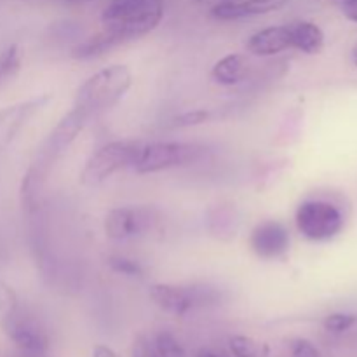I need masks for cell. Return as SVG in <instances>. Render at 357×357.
<instances>
[{
	"mask_svg": "<svg viewBox=\"0 0 357 357\" xmlns=\"http://www.w3.org/2000/svg\"><path fill=\"white\" fill-rule=\"evenodd\" d=\"M164 17V0H110L101 13L103 30L121 44L145 37Z\"/></svg>",
	"mask_w": 357,
	"mask_h": 357,
	"instance_id": "6da1fadb",
	"label": "cell"
},
{
	"mask_svg": "<svg viewBox=\"0 0 357 357\" xmlns=\"http://www.w3.org/2000/svg\"><path fill=\"white\" fill-rule=\"evenodd\" d=\"M132 86V73L126 65H110L87 77L77 89L73 108L87 119L98 117L114 108Z\"/></svg>",
	"mask_w": 357,
	"mask_h": 357,
	"instance_id": "7a4b0ae2",
	"label": "cell"
},
{
	"mask_svg": "<svg viewBox=\"0 0 357 357\" xmlns=\"http://www.w3.org/2000/svg\"><path fill=\"white\" fill-rule=\"evenodd\" d=\"M149 295L162 312L174 317H183L194 310L218 307L227 298L222 288L209 282H187V284L157 282L150 286Z\"/></svg>",
	"mask_w": 357,
	"mask_h": 357,
	"instance_id": "3957f363",
	"label": "cell"
},
{
	"mask_svg": "<svg viewBox=\"0 0 357 357\" xmlns=\"http://www.w3.org/2000/svg\"><path fill=\"white\" fill-rule=\"evenodd\" d=\"M208 153V149L197 143L152 142L142 143L132 169L138 174H153L197 164Z\"/></svg>",
	"mask_w": 357,
	"mask_h": 357,
	"instance_id": "277c9868",
	"label": "cell"
},
{
	"mask_svg": "<svg viewBox=\"0 0 357 357\" xmlns=\"http://www.w3.org/2000/svg\"><path fill=\"white\" fill-rule=\"evenodd\" d=\"M139 146H142V142H131V139H117V142H108L98 146L87 157L80 171V183L91 188L100 187L119 171L132 167L138 157Z\"/></svg>",
	"mask_w": 357,
	"mask_h": 357,
	"instance_id": "5b68a950",
	"label": "cell"
},
{
	"mask_svg": "<svg viewBox=\"0 0 357 357\" xmlns=\"http://www.w3.org/2000/svg\"><path fill=\"white\" fill-rule=\"evenodd\" d=\"M295 225L305 239L312 243H324L342 232L344 215L333 202L309 199L296 208Z\"/></svg>",
	"mask_w": 357,
	"mask_h": 357,
	"instance_id": "8992f818",
	"label": "cell"
},
{
	"mask_svg": "<svg viewBox=\"0 0 357 357\" xmlns=\"http://www.w3.org/2000/svg\"><path fill=\"white\" fill-rule=\"evenodd\" d=\"M0 328L6 333V337L23 354L30 357H40L49 351L47 331H45V328L42 326V323L33 314L23 309V305Z\"/></svg>",
	"mask_w": 357,
	"mask_h": 357,
	"instance_id": "52a82bcc",
	"label": "cell"
},
{
	"mask_svg": "<svg viewBox=\"0 0 357 357\" xmlns=\"http://www.w3.org/2000/svg\"><path fill=\"white\" fill-rule=\"evenodd\" d=\"M52 94H37L0 108V155L13 145L23 129L51 103Z\"/></svg>",
	"mask_w": 357,
	"mask_h": 357,
	"instance_id": "ba28073f",
	"label": "cell"
},
{
	"mask_svg": "<svg viewBox=\"0 0 357 357\" xmlns=\"http://www.w3.org/2000/svg\"><path fill=\"white\" fill-rule=\"evenodd\" d=\"M58 160L59 157L42 142L35 152L33 159H31L30 166H28L26 173L23 174V180H21L20 199L21 206L26 213H35L38 209L42 192H44L49 174L54 169Z\"/></svg>",
	"mask_w": 357,
	"mask_h": 357,
	"instance_id": "9c48e42d",
	"label": "cell"
},
{
	"mask_svg": "<svg viewBox=\"0 0 357 357\" xmlns=\"http://www.w3.org/2000/svg\"><path fill=\"white\" fill-rule=\"evenodd\" d=\"M152 211L142 206H121L107 213L103 222L105 234L112 241H129L153 229Z\"/></svg>",
	"mask_w": 357,
	"mask_h": 357,
	"instance_id": "30bf717a",
	"label": "cell"
},
{
	"mask_svg": "<svg viewBox=\"0 0 357 357\" xmlns=\"http://www.w3.org/2000/svg\"><path fill=\"white\" fill-rule=\"evenodd\" d=\"M289 230L278 220L260 222L250 234L251 251L261 260H279L289 251Z\"/></svg>",
	"mask_w": 357,
	"mask_h": 357,
	"instance_id": "8fae6325",
	"label": "cell"
},
{
	"mask_svg": "<svg viewBox=\"0 0 357 357\" xmlns=\"http://www.w3.org/2000/svg\"><path fill=\"white\" fill-rule=\"evenodd\" d=\"M87 124H89V119L82 112L72 107V110L63 115L58 124L51 129V132L44 139V143L56 155L61 157L63 153L68 152L70 146L79 138L80 132L86 129Z\"/></svg>",
	"mask_w": 357,
	"mask_h": 357,
	"instance_id": "7c38bea8",
	"label": "cell"
},
{
	"mask_svg": "<svg viewBox=\"0 0 357 357\" xmlns=\"http://www.w3.org/2000/svg\"><path fill=\"white\" fill-rule=\"evenodd\" d=\"M289 0H227L216 3L211 9V16L222 21L244 20L251 16L274 13L284 7Z\"/></svg>",
	"mask_w": 357,
	"mask_h": 357,
	"instance_id": "4fadbf2b",
	"label": "cell"
},
{
	"mask_svg": "<svg viewBox=\"0 0 357 357\" xmlns=\"http://www.w3.org/2000/svg\"><path fill=\"white\" fill-rule=\"evenodd\" d=\"M246 49L255 56L268 58V56H278L281 52L291 49L289 42L288 24L284 26H267L264 30H258L251 35L246 42Z\"/></svg>",
	"mask_w": 357,
	"mask_h": 357,
	"instance_id": "5bb4252c",
	"label": "cell"
},
{
	"mask_svg": "<svg viewBox=\"0 0 357 357\" xmlns=\"http://www.w3.org/2000/svg\"><path fill=\"white\" fill-rule=\"evenodd\" d=\"M251 73V61L246 54L232 52L223 56L215 63L211 70V79L220 86L232 87L244 82Z\"/></svg>",
	"mask_w": 357,
	"mask_h": 357,
	"instance_id": "9a60e30c",
	"label": "cell"
},
{
	"mask_svg": "<svg viewBox=\"0 0 357 357\" xmlns=\"http://www.w3.org/2000/svg\"><path fill=\"white\" fill-rule=\"evenodd\" d=\"M291 49L303 54H319L324 47V33L316 23L310 21H296L288 24Z\"/></svg>",
	"mask_w": 357,
	"mask_h": 357,
	"instance_id": "2e32d148",
	"label": "cell"
},
{
	"mask_svg": "<svg viewBox=\"0 0 357 357\" xmlns=\"http://www.w3.org/2000/svg\"><path fill=\"white\" fill-rule=\"evenodd\" d=\"M117 45H121V42L114 35L108 33L107 30H101L100 33L91 35L89 38L75 45L72 49V58L79 59V61H89V59L101 58V56H105L108 51L117 47Z\"/></svg>",
	"mask_w": 357,
	"mask_h": 357,
	"instance_id": "e0dca14e",
	"label": "cell"
},
{
	"mask_svg": "<svg viewBox=\"0 0 357 357\" xmlns=\"http://www.w3.org/2000/svg\"><path fill=\"white\" fill-rule=\"evenodd\" d=\"M230 354L234 357H268V345L257 342L246 335H234L229 338Z\"/></svg>",
	"mask_w": 357,
	"mask_h": 357,
	"instance_id": "ac0fdd59",
	"label": "cell"
},
{
	"mask_svg": "<svg viewBox=\"0 0 357 357\" xmlns=\"http://www.w3.org/2000/svg\"><path fill=\"white\" fill-rule=\"evenodd\" d=\"M21 63H23V52L17 45H9L0 51V87L6 86L20 73Z\"/></svg>",
	"mask_w": 357,
	"mask_h": 357,
	"instance_id": "d6986e66",
	"label": "cell"
},
{
	"mask_svg": "<svg viewBox=\"0 0 357 357\" xmlns=\"http://www.w3.org/2000/svg\"><path fill=\"white\" fill-rule=\"evenodd\" d=\"M152 344L159 357H188L181 342L171 331H159Z\"/></svg>",
	"mask_w": 357,
	"mask_h": 357,
	"instance_id": "ffe728a7",
	"label": "cell"
},
{
	"mask_svg": "<svg viewBox=\"0 0 357 357\" xmlns=\"http://www.w3.org/2000/svg\"><path fill=\"white\" fill-rule=\"evenodd\" d=\"M107 264L112 271L121 275H126V278L142 279L145 275L143 265L138 260H135V258L124 257V255H112V257H108Z\"/></svg>",
	"mask_w": 357,
	"mask_h": 357,
	"instance_id": "44dd1931",
	"label": "cell"
},
{
	"mask_svg": "<svg viewBox=\"0 0 357 357\" xmlns=\"http://www.w3.org/2000/svg\"><path fill=\"white\" fill-rule=\"evenodd\" d=\"M20 309L21 302L17 293L14 291L6 281L0 279V326H2L6 321H9Z\"/></svg>",
	"mask_w": 357,
	"mask_h": 357,
	"instance_id": "7402d4cb",
	"label": "cell"
},
{
	"mask_svg": "<svg viewBox=\"0 0 357 357\" xmlns=\"http://www.w3.org/2000/svg\"><path fill=\"white\" fill-rule=\"evenodd\" d=\"M356 323H357V317L352 316V314L335 312L324 317L323 326L324 330L330 331V333H344V331L351 330Z\"/></svg>",
	"mask_w": 357,
	"mask_h": 357,
	"instance_id": "603a6c76",
	"label": "cell"
},
{
	"mask_svg": "<svg viewBox=\"0 0 357 357\" xmlns=\"http://www.w3.org/2000/svg\"><path fill=\"white\" fill-rule=\"evenodd\" d=\"M213 112L211 110H194V112H185V114L178 115L173 119V128H190V126L204 124V122L211 121Z\"/></svg>",
	"mask_w": 357,
	"mask_h": 357,
	"instance_id": "cb8c5ba5",
	"label": "cell"
},
{
	"mask_svg": "<svg viewBox=\"0 0 357 357\" xmlns=\"http://www.w3.org/2000/svg\"><path fill=\"white\" fill-rule=\"evenodd\" d=\"M289 349H291L293 357H321L316 345L312 342L305 340V338H295V340H291Z\"/></svg>",
	"mask_w": 357,
	"mask_h": 357,
	"instance_id": "d4e9b609",
	"label": "cell"
},
{
	"mask_svg": "<svg viewBox=\"0 0 357 357\" xmlns=\"http://www.w3.org/2000/svg\"><path fill=\"white\" fill-rule=\"evenodd\" d=\"M131 357H159L157 356L153 344L145 337H138L132 344Z\"/></svg>",
	"mask_w": 357,
	"mask_h": 357,
	"instance_id": "484cf974",
	"label": "cell"
},
{
	"mask_svg": "<svg viewBox=\"0 0 357 357\" xmlns=\"http://www.w3.org/2000/svg\"><path fill=\"white\" fill-rule=\"evenodd\" d=\"M342 13L345 14V17L357 23V0H344L342 2Z\"/></svg>",
	"mask_w": 357,
	"mask_h": 357,
	"instance_id": "4316f807",
	"label": "cell"
},
{
	"mask_svg": "<svg viewBox=\"0 0 357 357\" xmlns=\"http://www.w3.org/2000/svg\"><path fill=\"white\" fill-rule=\"evenodd\" d=\"M93 357H121L114 349H110L108 345H94L93 349Z\"/></svg>",
	"mask_w": 357,
	"mask_h": 357,
	"instance_id": "83f0119b",
	"label": "cell"
},
{
	"mask_svg": "<svg viewBox=\"0 0 357 357\" xmlns=\"http://www.w3.org/2000/svg\"><path fill=\"white\" fill-rule=\"evenodd\" d=\"M195 357H220V356H216L215 352L206 351V349H202V351H199L197 354H195Z\"/></svg>",
	"mask_w": 357,
	"mask_h": 357,
	"instance_id": "f1b7e54d",
	"label": "cell"
},
{
	"mask_svg": "<svg viewBox=\"0 0 357 357\" xmlns=\"http://www.w3.org/2000/svg\"><path fill=\"white\" fill-rule=\"evenodd\" d=\"M352 61H354V65L357 66V45L352 49Z\"/></svg>",
	"mask_w": 357,
	"mask_h": 357,
	"instance_id": "f546056e",
	"label": "cell"
},
{
	"mask_svg": "<svg viewBox=\"0 0 357 357\" xmlns=\"http://www.w3.org/2000/svg\"><path fill=\"white\" fill-rule=\"evenodd\" d=\"M77 2H79V0H77Z\"/></svg>",
	"mask_w": 357,
	"mask_h": 357,
	"instance_id": "4dcf8cb0",
	"label": "cell"
}]
</instances>
